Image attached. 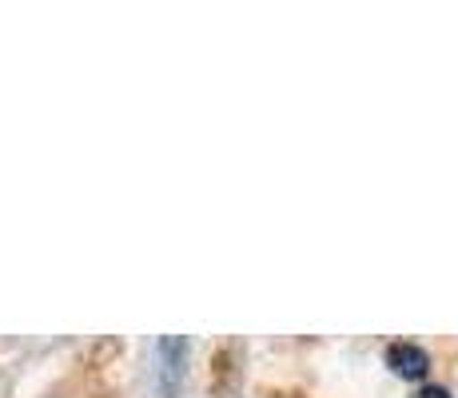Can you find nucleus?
Segmentation results:
<instances>
[{"label": "nucleus", "mask_w": 458, "mask_h": 398, "mask_svg": "<svg viewBox=\"0 0 458 398\" xmlns=\"http://www.w3.org/2000/svg\"><path fill=\"white\" fill-rule=\"evenodd\" d=\"M156 359H160V378H156V391H160V398H172L175 391H180L188 343H183V339H160V343H156Z\"/></svg>", "instance_id": "1"}, {"label": "nucleus", "mask_w": 458, "mask_h": 398, "mask_svg": "<svg viewBox=\"0 0 458 398\" xmlns=\"http://www.w3.org/2000/svg\"><path fill=\"white\" fill-rule=\"evenodd\" d=\"M386 367L403 378H422L430 370V355L415 343H391L386 347Z\"/></svg>", "instance_id": "2"}, {"label": "nucleus", "mask_w": 458, "mask_h": 398, "mask_svg": "<svg viewBox=\"0 0 458 398\" xmlns=\"http://www.w3.org/2000/svg\"><path fill=\"white\" fill-rule=\"evenodd\" d=\"M419 398H451V394H446V391H443V386H427V391H422Z\"/></svg>", "instance_id": "3"}]
</instances>
